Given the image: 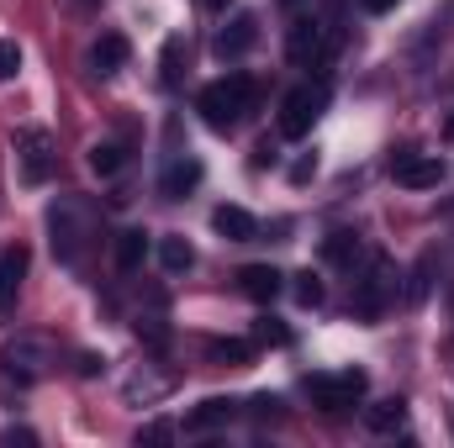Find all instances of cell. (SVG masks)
<instances>
[{"label":"cell","mask_w":454,"mask_h":448,"mask_svg":"<svg viewBox=\"0 0 454 448\" xmlns=\"http://www.w3.org/2000/svg\"><path fill=\"white\" fill-rule=\"evenodd\" d=\"M343 48V27H339V5H307L291 16L286 32V58L307 74H328V64Z\"/></svg>","instance_id":"obj_1"},{"label":"cell","mask_w":454,"mask_h":448,"mask_svg":"<svg viewBox=\"0 0 454 448\" xmlns=\"http://www.w3.org/2000/svg\"><path fill=\"white\" fill-rule=\"evenodd\" d=\"M48 243H53V259L64 269H85V253L96 243V212H90V201L59 196L48 206Z\"/></svg>","instance_id":"obj_2"},{"label":"cell","mask_w":454,"mask_h":448,"mask_svg":"<svg viewBox=\"0 0 454 448\" xmlns=\"http://www.w3.org/2000/svg\"><path fill=\"white\" fill-rule=\"evenodd\" d=\"M254 101H259V85H254L248 74H223V80H212V85L196 96V112H201V121H207L212 132H232L243 116L254 112Z\"/></svg>","instance_id":"obj_3"},{"label":"cell","mask_w":454,"mask_h":448,"mask_svg":"<svg viewBox=\"0 0 454 448\" xmlns=\"http://www.w3.org/2000/svg\"><path fill=\"white\" fill-rule=\"evenodd\" d=\"M53 364H59L53 337H43V333H16V337L0 343V375L16 380V390L43 385V380L53 375Z\"/></svg>","instance_id":"obj_4"},{"label":"cell","mask_w":454,"mask_h":448,"mask_svg":"<svg viewBox=\"0 0 454 448\" xmlns=\"http://www.w3.org/2000/svg\"><path fill=\"white\" fill-rule=\"evenodd\" d=\"M396 290H402L396 264H391L386 253H370L364 269L354 274V312H359V317H380V312L396 301Z\"/></svg>","instance_id":"obj_5"},{"label":"cell","mask_w":454,"mask_h":448,"mask_svg":"<svg viewBox=\"0 0 454 448\" xmlns=\"http://www.w3.org/2000/svg\"><path fill=\"white\" fill-rule=\"evenodd\" d=\"M328 112V80L317 74V80H307V85H296V90H286V101H280V137H307L312 127H317V116Z\"/></svg>","instance_id":"obj_6"},{"label":"cell","mask_w":454,"mask_h":448,"mask_svg":"<svg viewBox=\"0 0 454 448\" xmlns=\"http://www.w3.org/2000/svg\"><path fill=\"white\" fill-rule=\"evenodd\" d=\"M16 164H21V180L27 185H48L53 169H59V143L48 127H21L16 132Z\"/></svg>","instance_id":"obj_7"},{"label":"cell","mask_w":454,"mask_h":448,"mask_svg":"<svg viewBox=\"0 0 454 448\" xmlns=\"http://www.w3.org/2000/svg\"><path fill=\"white\" fill-rule=\"evenodd\" d=\"M364 390H370V375H364V369H333V375H312V380H307V396H312L323 412H348Z\"/></svg>","instance_id":"obj_8"},{"label":"cell","mask_w":454,"mask_h":448,"mask_svg":"<svg viewBox=\"0 0 454 448\" xmlns=\"http://www.w3.org/2000/svg\"><path fill=\"white\" fill-rule=\"evenodd\" d=\"M169 390H175V375H164V369H153V364H132V369L121 375V401H127V406H159Z\"/></svg>","instance_id":"obj_9"},{"label":"cell","mask_w":454,"mask_h":448,"mask_svg":"<svg viewBox=\"0 0 454 448\" xmlns=\"http://www.w3.org/2000/svg\"><path fill=\"white\" fill-rule=\"evenodd\" d=\"M391 180L402 190H434L444 180V158L439 153H396L391 158Z\"/></svg>","instance_id":"obj_10"},{"label":"cell","mask_w":454,"mask_h":448,"mask_svg":"<svg viewBox=\"0 0 454 448\" xmlns=\"http://www.w3.org/2000/svg\"><path fill=\"white\" fill-rule=\"evenodd\" d=\"M201 158L196 153H169V164H164V174H159V196L164 201H185L196 185H201Z\"/></svg>","instance_id":"obj_11"},{"label":"cell","mask_w":454,"mask_h":448,"mask_svg":"<svg viewBox=\"0 0 454 448\" xmlns=\"http://www.w3.org/2000/svg\"><path fill=\"white\" fill-rule=\"evenodd\" d=\"M254 42H259V16H254V11H238L223 32L212 37V53H217V58H243Z\"/></svg>","instance_id":"obj_12"},{"label":"cell","mask_w":454,"mask_h":448,"mask_svg":"<svg viewBox=\"0 0 454 448\" xmlns=\"http://www.w3.org/2000/svg\"><path fill=\"white\" fill-rule=\"evenodd\" d=\"M238 290L248 296V301H259V306H270L280 290H286V274L275 269V264H243L238 269Z\"/></svg>","instance_id":"obj_13"},{"label":"cell","mask_w":454,"mask_h":448,"mask_svg":"<svg viewBox=\"0 0 454 448\" xmlns=\"http://www.w3.org/2000/svg\"><path fill=\"white\" fill-rule=\"evenodd\" d=\"M21 274H27V248H21V243L0 248V322L16 312V296H21Z\"/></svg>","instance_id":"obj_14"},{"label":"cell","mask_w":454,"mask_h":448,"mask_svg":"<svg viewBox=\"0 0 454 448\" xmlns=\"http://www.w3.org/2000/svg\"><path fill=\"white\" fill-rule=\"evenodd\" d=\"M323 259H328L333 269H348V274H359L370 253H364V237L343 227V232H328V237H323Z\"/></svg>","instance_id":"obj_15"},{"label":"cell","mask_w":454,"mask_h":448,"mask_svg":"<svg viewBox=\"0 0 454 448\" xmlns=\"http://www.w3.org/2000/svg\"><path fill=\"white\" fill-rule=\"evenodd\" d=\"M127 53H132V48H127V37H121V32H101V37L90 42V74L112 80L116 69L127 64Z\"/></svg>","instance_id":"obj_16"},{"label":"cell","mask_w":454,"mask_h":448,"mask_svg":"<svg viewBox=\"0 0 454 448\" xmlns=\"http://www.w3.org/2000/svg\"><path fill=\"white\" fill-rule=\"evenodd\" d=\"M238 417V401H227V396H207L191 417H185V433H212V428H227Z\"/></svg>","instance_id":"obj_17"},{"label":"cell","mask_w":454,"mask_h":448,"mask_svg":"<svg viewBox=\"0 0 454 448\" xmlns=\"http://www.w3.org/2000/svg\"><path fill=\"white\" fill-rule=\"evenodd\" d=\"M212 227L223 232L227 243H254V237H259L254 212H243V206H217V212H212Z\"/></svg>","instance_id":"obj_18"},{"label":"cell","mask_w":454,"mask_h":448,"mask_svg":"<svg viewBox=\"0 0 454 448\" xmlns=\"http://www.w3.org/2000/svg\"><path fill=\"white\" fill-rule=\"evenodd\" d=\"M364 428L370 433H402L407 428V401L402 396H386V401L364 406Z\"/></svg>","instance_id":"obj_19"},{"label":"cell","mask_w":454,"mask_h":448,"mask_svg":"<svg viewBox=\"0 0 454 448\" xmlns=\"http://www.w3.org/2000/svg\"><path fill=\"white\" fill-rule=\"evenodd\" d=\"M143 259H148V232H143V227L116 232V269H121V274H137Z\"/></svg>","instance_id":"obj_20"},{"label":"cell","mask_w":454,"mask_h":448,"mask_svg":"<svg viewBox=\"0 0 454 448\" xmlns=\"http://www.w3.org/2000/svg\"><path fill=\"white\" fill-rule=\"evenodd\" d=\"M159 264H164V274H191L196 269V248L185 237H159Z\"/></svg>","instance_id":"obj_21"},{"label":"cell","mask_w":454,"mask_h":448,"mask_svg":"<svg viewBox=\"0 0 454 448\" xmlns=\"http://www.w3.org/2000/svg\"><path fill=\"white\" fill-rule=\"evenodd\" d=\"M207 359H217V364H232V369H238V364L254 359V343H248V337H212V343H207Z\"/></svg>","instance_id":"obj_22"},{"label":"cell","mask_w":454,"mask_h":448,"mask_svg":"<svg viewBox=\"0 0 454 448\" xmlns=\"http://www.w3.org/2000/svg\"><path fill=\"white\" fill-rule=\"evenodd\" d=\"M291 296H296V306H323L328 301V285H323V274H312V269H301V274H291Z\"/></svg>","instance_id":"obj_23"},{"label":"cell","mask_w":454,"mask_h":448,"mask_svg":"<svg viewBox=\"0 0 454 448\" xmlns=\"http://www.w3.org/2000/svg\"><path fill=\"white\" fill-rule=\"evenodd\" d=\"M121 164H127L121 143H112V137H106V143H90V169H96L101 180H112V174L121 169Z\"/></svg>","instance_id":"obj_24"},{"label":"cell","mask_w":454,"mask_h":448,"mask_svg":"<svg viewBox=\"0 0 454 448\" xmlns=\"http://www.w3.org/2000/svg\"><path fill=\"white\" fill-rule=\"evenodd\" d=\"M434 264H439L434 253H423V259L412 264V280H407V306H418V301L428 296V285H434Z\"/></svg>","instance_id":"obj_25"},{"label":"cell","mask_w":454,"mask_h":448,"mask_svg":"<svg viewBox=\"0 0 454 448\" xmlns=\"http://www.w3.org/2000/svg\"><path fill=\"white\" fill-rule=\"evenodd\" d=\"M280 396H270V390H259V396H248V417H259V422H275L280 417Z\"/></svg>","instance_id":"obj_26"},{"label":"cell","mask_w":454,"mask_h":448,"mask_svg":"<svg viewBox=\"0 0 454 448\" xmlns=\"http://www.w3.org/2000/svg\"><path fill=\"white\" fill-rule=\"evenodd\" d=\"M16 74H21V48H16V37H0V85Z\"/></svg>","instance_id":"obj_27"},{"label":"cell","mask_w":454,"mask_h":448,"mask_svg":"<svg viewBox=\"0 0 454 448\" xmlns=\"http://www.w3.org/2000/svg\"><path fill=\"white\" fill-rule=\"evenodd\" d=\"M180 53H185V37H169L164 42V85H180Z\"/></svg>","instance_id":"obj_28"},{"label":"cell","mask_w":454,"mask_h":448,"mask_svg":"<svg viewBox=\"0 0 454 448\" xmlns=\"http://www.w3.org/2000/svg\"><path fill=\"white\" fill-rule=\"evenodd\" d=\"M254 337L270 343V348H286V343H291V328H280L275 317H264V322H254Z\"/></svg>","instance_id":"obj_29"},{"label":"cell","mask_w":454,"mask_h":448,"mask_svg":"<svg viewBox=\"0 0 454 448\" xmlns=\"http://www.w3.org/2000/svg\"><path fill=\"white\" fill-rule=\"evenodd\" d=\"M137 337H148L153 348H164V343H169V328H164V317H137Z\"/></svg>","instance_id":"obj_30"},{"label":"cell","mask_w":454,"mask_h":448,"mask_svg":"<svg viewBox=\"0 0 454 448\" xmlns=\"http://www.w3.org/2000/svg\"><path fill=\"white\" fill-rule=\"evenodd\" d=\"M164 438H175V428H169V422H148V428L137 433V444H164Z\"/></svg>","instance_id":"obj_31"},{"label":"cell","mask_w":454,"mask_h":448,"mask_svg":"<svg viewBox=\"0 0 454 448\" xmlns=\"http://www.w3.org/2000/svg\"><path fill=\"white\" fill-rule=\"evenodd\" d=\"M101 369H106V359H101V353H80V375H85V380H96Z\"/></svg>","instance_id":"obj_32"},{"label":"cell","mask_w":454,"mask_h":448,"mask_svg":"<svg viewBox=\"0 0 454 448\" xmlns=\"http://www.w3.org/2000/svg\"><path fill=\"white\" fill-rule=\"evenodd\" d=\"M312 174H317V158H301V164L291 169V180H296V185H301V180H312Z\"/></svg>","instance_id":"obj_33"},{"label":"cell","mask_w":454,"mask_h":448,"mask_svg":"<svg viewBox=\"0 0 454 448\" xmlns=\"http://www.w3.org/2000/svg\"><path fill=\"white\" fill-rule=\"evenodd\" d=\"M359 5H364V11H370V16H386V11H396V5H402V0H359Z\"/></svg>","instance_id":"obj_34"},{"label":"cell","mask_w":454,"mask_h":448,"mask_svg":"<svg viewBox=\"0 0 454 448\" xmlns=\"http://www.w3.org/2000/svg\"><path fill=\"white\" fill-rule=\"evenodd\" d=\"M5 444H37V433H32V428H11Z\"/></svg>","instance_id":"obj_35"},{"label":"cell","mask_w":454,"mask_h":448,"mask_svg":"<svg viewBox=\"0 0 454 448\" xmlns=\"http://www.w3.org/2000/svg\"><path fill=\"white\" fill-rule=\"evenodd\" d=\"M69 5H74V11H96L101 0H69Z\"/></svg>","instance_id":"obj_36"},{"label":"cell","mask_w":454,"mask_h":448,"mask_svg":"<svg viewBox=\"0 0 454 448\" xmlns=\"http://www.w3.org/2000/svg\"><path fill=\"white\" fill-rule=\"evenodd\" d=\"M201 5H207V11H227V5H232V0H201Z\"/></svg>","instance_id":"obj_37"},{"label":"cell","mask_w":454,"mask_h":448,"mask_svg":"<svg viewBox=\"0 0 454 448\" xmlns=\"http://www.w3.org/2000/svg\"><path fill=\"white\" fill-rule=\"evenodd\" d=\"M444 143H454V116L444 121Z\"/></svg>","instance_id":"obj_38"},{"label":"cell","mask_w":454,"mask_h":448,"mask_svg":"<svg viewBox=\"0 0 454 448\" xmlns=\"http://www.w3.org/2000/svg\"><path fill=\"white\" fill-rule=\"evenodd\" d=\"M450 364H454V343H450Z\"/></svg>","instance_id":"obj_39"}]
</instances>
